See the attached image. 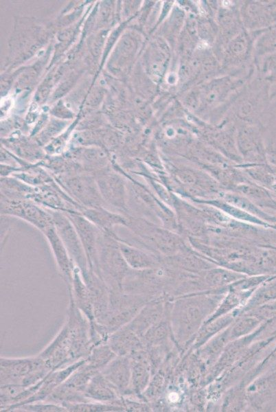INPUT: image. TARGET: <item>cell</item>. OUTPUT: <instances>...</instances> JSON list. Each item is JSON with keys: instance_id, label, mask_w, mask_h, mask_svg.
<instances>
[{"instance_id": "6da1fadb", "label": "cell", "mask_w": 276, "mask_h": 412, "mask_svg": "<svg viewBox=\"0 0 276 412\" xmlns=\"http://www.w3.org/2000/svg\"><path fill=\"white\" fill-rule=\"evenodd\" d=\"M127 227L168 256L174 255L186 248L183 240L178 235L143 220L128 219Z\"/></svg>"}, {"instance_id": "7a4b0ae2", "label": "cell", "mask_w": 276, "mask_h": 412, "mask_svg": "<svg viewBox=\"0 0 276 412\" xmlns=\"http://www.w3.org/2000/svg\"><path fill=\"white\" fill-rule=\"evenodd\" d=\"M1 212L20 218L33 225L43 233L54 225L50 211H47L40 207L27 201L2 197Z\"/></svg>"}, {"instance_id": "3957f363", "label": "cell", "mask_w": 276, "mask_h": 412, "mask_svg": "<svg viewBox=\"0 0 276 412\" xmlns=\"http://www.w3.org/2000/svg\"><path fill=\"white\" fill-rule=\"evenodd\" d=\"M68 190L88 208L102 207L103 198L95 180L89 176H78L65 183Z\"/></svg>"}, {"instance_id": "277c9868", "label": "cell", "mask_w": 276, "mask_h": 412, "mask_svg": "<svg viewBox=\"0 0 276 412\" xmlns=\"http://www.w3.org/2000/svg\"><path fill=\"white\" fill-rule=\"evenodd\" d=\"M55 229L65 246L69 255L78 260H82L84 249L78 232L71 221L59 211H50Z\"/></svg>"}, {"instance_id": "5b68a950", "label": "cell", "mask_w": 276, "mask_h": 412, "mask_svg": "<svg viewBox=\"0 0 276 412\" xmlns=\"http://www.w3.org/2000/svg\"><path fill=\"white\" fill-rule=\"evenodd\" d=\"M65 215L75 227L87 255L95 258L102 231L84 216L71 211H65Z\"/></svg>"}, {"instance_id": "8992f818", "label": "cell", "mask_w": 276, "mask_h": 412, "mask_svg": "<svg viewBox=\"0 0 276 412\" xmlns=\"http://www.w3.org/2000/svg\"><path fill=\"white\" fill-rule=\"evenodd\" d=\"M97 184L103 199L114 207L125 209L126 188L123 179L114 172L100 173Z\"/></svg>"}, {"instance_id": "52a82bcc", "label": "cell", "mask_w": 276, "mask_h": 412, "mask_svg": "<svg viewBox=\"0 0 276 412\" xmlns=\"http://www.w3.org/2000/svg\"><path fill=\"white\" fill-rule=\"evenodd\" d=\"M82 214L101 231L113 236H115L113 232L115 226H127L128 222L124 216L110 212L103 207L87 208L83 210Z\"/></svg>"}, {"instance_id": "ba28073f", "label": "cell", "mask_w": 276, "mask_h": 412, "mask_svg": "<svg viewBox=\"0 0 276 412\" xmlns=\"http://www.w3.org/2000/svg\"><path fill=\"white\" fill-rule=\"evenodd\" d=\"M119 247L125 262L133 268H152L159 264L154 255L126 242H119Z\"/></svg>"}, {"instance_id": "9c48e42d", "label": "cell", "mask_w": 276, "mask_h": 412, "mask_svg": "<svg viewBox=\"0 0 276 412\" xmlns=\"http://www.w3.org/2000/svg\"><path fill=\"white\" fill-rule=\"evenodd\" d=\"M43 233L47 238L59 267L64 273L68 275L71 268L69 258V255L62 240L58 236L54 225L47 228Z\"/></svg>"}, {"instance_id": "30bf717a", "label": "cell", "mask_w": 276, "mask_h": 412, "mask_svg": "<svg viewBox=\"0 0 276 412\" xmlns=\"http://www.w3.org/2000/svg\"><path fill=\"white\" fill-rule=\"evenodd\" d=\"M242 277L235 272L222 268H215L209 271L205 276V280L209 285L218 286L228 284Z\"/></svg>"}, {"instance_id": "8fae6325", "label": "cell", "mask_w": 276, "mask_h": 412, "mask_svg": "<svg viewBox=\"0 0 276 412\" xmlns=\"http://www.w3.org/2000/svg\"><path fill=\"white\" fill-rule=\"evenodd\" d=\"M274 356H275V359H276V353L275 354V355H274Z\"/></svg>"}]
</instances>
